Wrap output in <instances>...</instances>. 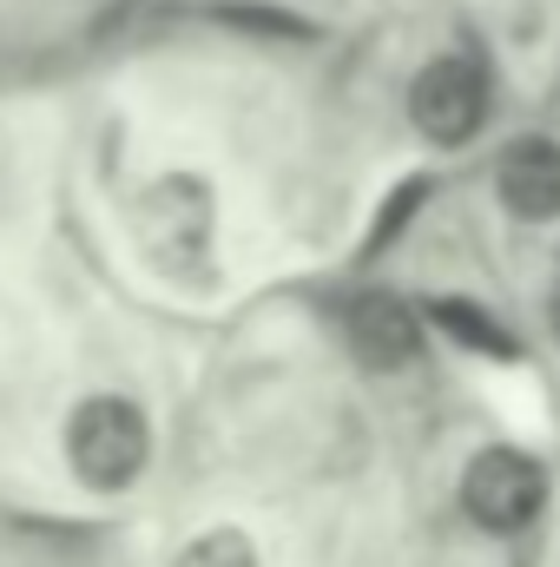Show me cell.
Returning a JSON list of instances; mask_svg holds the SVG:
<instances>
[{
	"instance_id": "6da1fadb",
	"label": "cell",
	"mask_w": 560,
	"mask_h": 567,
	"mask_svg": "<svg viewBox=\"0 0 560 567\" xmlns=\"http://www.w3.org/2000/svg\"><path fill=\"white\" fill-rule=\"evenodd\" d=\"M60 449H66V468L80 488L93 495H126L152 468V416L133 390H80L66 403V423H60Z\"/></svg>"
},
{
	"instance_id": "7a4b0ae2",
	"label": "cell",
	"mask_w": 560,
	"mask_h": 567,
	"mask_svg": "<svg viewBox=\"0 0 560 567\" xmlns=\"http://www.w3.org/2000/svg\"><path fill=\"white\" fill-rule=\"evenodd\" d=\"M488 66L475 53H435L409 80V126L428 145H468L488 126Z\"/></svg>"
},
{
	"instance_id": "5b68a950",
	"label": "cell",
	"mask_w": 560,
	"mask_h": 567,
	"mask_svg": "<svg viewBox=\"0 0 560 567\" xmlns=\"http://www.w3.org/2000/svg\"><path fill=\"white\" fill-rule=\"evenodd\" d=\"M495 192L521 225H548L560 218V140L548 133H521L501 145L495 158Z\"/></svg>"
},
{
	"instance_id": "ba28073f",
	"label": "cell",
	"mask_w": 560,
	"mask_h": 567,
	"mask_svg": "<svg viewBox=\"0 0 560 567\" xmlns=\"http://www.w3.org/2000/svg\"><path fill=\"white\" fill-rule=\"evenodd\" d=\"M548 317H554V337H560V278H554V297H548Z\"/></svg>"
},
{
	"instance_id": "277c9868",
	"label": "cell",
	"mask_w": 560,
	"mask_h": 567,
	"mask_svg": "<svg viewBox=\"0 0 560 567\" xmlns=\"http://www.w3.org/2000/svg\"><path fill=\"white\" fill-rule=\"evenodd\" d=\"M336 323H343V343H350V357L363 370H409L422 357V317L403 297H390V290L343 297V317Z\"/></svg>"
},
{
	"instance_id": "8992f818",
	"label": "cell",
	"mask_w": 560,
	"mask_h": 567,
	"mask_svg": "<svg viewBox=\"0 0 560 567\" xmlns=\"http://www.w3.org/2000/svg\"><path fill=\"white\" fill-rule=\"evenodd\" d=\"M422 310H428V323H435V330H448L462 350H481V357H515V350H521V343H515V337L481 310V303H468V297H428Z\"/></svg>"
},
{
	"instance_id": "3957f363",
	"label": "cell",
	"mask_w": 560,
	"mask_h": 567,
	"mask_svg": "<svg viewBox=\"0 0 560 567\" xmlns=\"http://www.w3.org/2000/svg\"><path fill=\"white\" fill-rule=\"evenodd\" d=\"M462 508L488 535H521L548 508V468L521 449H481L462 468Z\"/></svg>"
},
{
	"instance_id": "52a82bcc",
	"label": "cell",
	"mask_w": 560,
	"mask_h": 567,
	"mask_svg": "<svg viewBox=\"0 0 560 567\" xmlns=\"http://www.w3.org/2000/svg\"><path fill=\"white\" fill-rule=\"evenodd\" d=\"M172 567H258V548L245 528H205L172 555Z\"/></svg>"
}]
</instances>
